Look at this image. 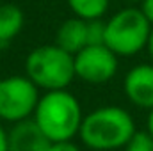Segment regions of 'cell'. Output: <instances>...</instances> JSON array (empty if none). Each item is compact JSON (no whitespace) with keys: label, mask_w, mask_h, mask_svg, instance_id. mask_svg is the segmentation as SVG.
Segmentation results:
<instances>
[{"label":"cell","mask_w":153,"mask_h":151,"mask_svg":"<svg viewBox=\"0 0 153 151\" xmlns=\"http://www.w3.org/2000/svg\"><path fill=\"white\" fill-rule=\"evenodd\" d=\"M152 23L139 7H125L105 21V43L117 57H132L148 44Z\"/></svg>","instance_id":"obj_4"},{"label":"cell","mask_w":153,"mask_h":151,"mask_svg":"<svg viewBox=\"0 0 153 151\" xmlns=\"http://www.w3.org/2000/svg\"><path fill=\"white\" fill-rule=\"evenodd\" d=\"M32 119L52 142H61L78 135L84 114L75 94L68 89H55L39 96Z\"/></svg>","instance_id":"obj_2"},{"label":"cell","mask_w":153,"mask_h":151,"mask_svg":"<svg viewBox=\"0 0 153 151\" xmlns=\"http://www.w3.org/2000/svg\"><path fill=\"white\" fill-rule=\"evenodd\" d=\"M139 9L143 11V14L146 16V20L152 23V27H153V0H143Z\"/></svg>","instance_id":"obj_15"},{"label":"cell","mask_w":153,"mask_h":151,"mask_svg":"<svg viewBox=\"0 0 153 151\" xmlns=\"http://www.w3.org/2000/svg\"><path fill=\"white\" fill-rule=\"evenodd\" d=\"M25 25L23 11L14 4L0 5V46H5L16 38Z\"/></svg>","instance_id":"obj_10"},{"label":"cell","mask_w":153,"mask_h":151,"mask_svg":"<svg viewBox=\"0 0 153 151\" xmlns=\"http://www.w3.org/2000/svg\"><path fill=\"white\" fill-rule=\"evenodd\" d=\"M146 50H148V53H150V59H152V62H153V27H152V32H150V38H148Z\"/></svg>","instance_id":"obj_17"},{"label":"cell","mask_w":153,"mask_h":151,"mask_svg":"<svg viewBox=\"0 0 153 151\" xmlns=\"http://www.w3.org/2000/svg\"><path fill=\"white\" fill-rule=\"evenodd\" d=\"M146 130L153 135V109H150V114H148V119H146Z\"/></svg>","instance_id":"obj_18"},{"label":"cell","mask_w":153,"mask_h":151,"mask_svg":"<svg viewBox=\"0 0 153 151\" xmlns=\"http://www.w3.org/2000/svg\"><path fill=\"white\" fill-rule=\"evenodd\" d=\"M50 151H82V150L71 141H61V142H52Z\"/></svg>","instance_id":"obj_14"},{"label":"cell","mask_w":153,"mask_h":151,"mask_svg":"<svg viewBox=\"0 0 153 151\" xmlns=\"http://www.w3.org/2000/svg\"><path fill=\"white\" fill-rule=\"evenodd\" d=\"M0 151H9V146H7V132L5 128L0 124Z\"/></svg>","instance_id":"obj_16"},{"label":"cell","mask_w":153,"mask_h":151,"mask_svg":"<svg viewBox=\"0 0 153 151\" xmlns=\"http://www.w3.org/2000/svg\"><path fill=\"white\" fill-rule=\"evenodd\" d=\"M109 4L111 0H68V5L73 11V14L85 21L100 20L107 13Z\"/></svg>","instance_id":"obj_11"},{"label":"cell","mask_w":153,"mask_h":151,"mask_svg":"<svg viewBox=\"0 0 153 151\" xmlns=\"http://www.w3.org/2000/svg\"><path fill=\"white\" fill-rule=\"evenodd\" d=\"M75 76L87 84H105L117 73V55L107 44H85L73 55Z\"/></svg>","instance_id":"obj_6"},{"label":"cell","mask_w":153,"mask_h":151,"mask_svg":"<svg viewBox=\"0 0 153 151\" xmlns=\"http://www.w3.org/2000/svg\"><path fill=\"white\" fill-rule=\"evenodd\" d=\"M125 2H132V4H141L143 0H125Z\"/></svg>","instance_id":"obj_19"},{"label":"cell","mask_w":153,"mask_h":151,"mask_svg":"<svg viewBox=\"0 0 153 151\" xmlns=\"http://www.w3.org/2000/svg\"><path fill=\"white\" fill-rule=\"evenodd\" d=\"M123 91L135 107L146 110L153 109V62L130 68L123 80Z\"/></svg>","instance_id":"obj_7"},{"label":"cell","mask_w":153,"mask_h":151,"mask_svg":"<svg viewBox=\"0 0 153 151\" xmlns=\"http://www.w3.org/2000/svg\"><path fill=\"white\" fill-rule=\"evenodd\" d=\"M105 43V21L89 20L87 21V44H103Z\"/></svg>","instance_id":"obj_13"},{"label":"cell","mask_w":153,"mask_h":151,"mask_svg":"<svg viewBox=\"0 0 153 151\" xmlns=\"http://www.w3.org/2000/svg\"><path fill=\"white\" fill-rule=\"evenodd\" d=\"M125 151H153V135L148 130H135V133L130 137Z\"/></svg>","instance_id":"obj_12"},{"label":"cell","mask_w":153,"mask_h":151,"mask_svg":"<svg viewBox=\"0 0 153 151\" xmlns=\"http://www.w3.org/2000/svg\"><path fill=\"white\" fill-rule=\"evenodd\" d=\"M25 75L39 89H68L75 76L73 55L59 44H41L25 59Z\"/></svg>","instance_id":"obj_3"},{"label":"cell","mask_w":153,"mask_h":151,"mask_svg":"<svg viewBox=\"0 0 153 151\" xmlns=\"http://www.w3.org/2000/svg\"><path fill=\"white\" fill-rule=\"evenodd\" d=\"M9 151H50L52 141L39 130L34 119L14 123L7 132Z\"/></svg>","instance_id":"obj_8"},{"label":"cell","mask_w":153,"mask_h":151,"mask_svg":"<svg viewBox=\"0 0 153 151\" xmlns=\"http://www.w3.org/2000/svg\"><path fill=\"white\" fill-rule=\"evenodd\" d=\"M39 96V87L27 75L0 78V121L14 124L30 119Z\"/></svg>","instance_id":"obj_5"},{"label":"cell","mask_w":153,"mask_h":151,"mask_svg":"<svg viewBox=\"0 0 153 151\" xmlns=\"http://www.w3.org/2000/svg\"><path fill=\"white\" fill-rule=\"evenodd\" d=\"M135 130V121L126 109L105 105L84 115L78 137L89 150L114 151L125 148Z\"/></svg>","instance_id":"obj_1"},{"label":"cell","mask_w":153,"mask_h":151,"mask_svg":"<svg viewBox=\"0 0 153 151\" xmlns=\"http://www.w3.org/2000/svg\"><path fill=\"white\" fill-rule=\"evenodd\" d=\"M55 44H59L62 50L75 55L87 44V21L82 18H70L61 23L57 30Z\"/></svg>","instance_id":"obj_9"}]
</instances>
